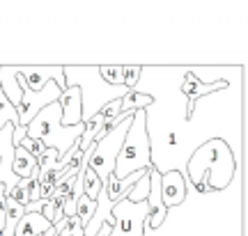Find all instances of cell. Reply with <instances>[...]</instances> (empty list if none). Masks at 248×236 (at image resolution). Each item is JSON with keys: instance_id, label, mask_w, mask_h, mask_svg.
I'll return each mask as SVG.
<instances>
[{"instance_id": "1", "label": "cell", "mask_w": 248, "mask_h": 236, "mask_svg": "<svg viewBox=\"0 0 248 236\" xmlns=\"http://www.w3.org/2000/svg\"><path fill=\"white\" fill-rule=\"evenodd\" d=\"M188 179L193 181L195 191L200 195L221 191L232 181L234 175V158H232L230 147L223 140H209L202 147L193 151L186 165Z\"/></svg>"}, {"instance_id": "2", "label": "cell", "mask_w": 248, "mask_h": 236, "mask_svg": "<svg viewBox=\"0 0 248 236\" xmlns=\"http://www.w3.org/2000/svg\"><path fill=\"white\" fill-rule=\"evenodd\" d=\"M150 167H154V163H152V145L150 133H147V110H136L131 117V126L126 131V138H124V145L117 154L113 177L126 179L133 172H142Z\"/></svg>"}, {"instance_id": "3", "label": "cell", "mask_w": 248, "mask_h": 236, "mask_svg": "<svg viewBox=\"0 0 248 236\" xmlns=\"http://www.w3.org/2000/svg\"><path fill=\"white\" fill-rule=\"evenodd\" d=\"M83 124L78 126H64L62 124V110L58 101L46 105L42 113L37 115L32 122L26 126V138H37L42 140L46 147L55 149L60 156H64L83 135Z\"/></svg>"}, {"instance_id": "4", "label": "cell", "mask_w": 248, "mask_h": 236, "mask_svg": "<svg viewBox=\"0 0 248 236\" xmlns=\"http://www.w3.org/2000/svg\"><path fill=\"white\" fill-rule=\"evenodd\" d=\"M131 117H126L122 124H117L104 140L94 142V149H92V156H90V161H88V167L101 179V184H104L108 177L113 175V170H115L117 154H120V149H122V145H124V138H126V131H129V126H131Z\"/></svg>"}, {"instance_id": "5", "label": "cell", "mask_w": 248, "mask_h": 236, "mask_svg": "<svg viewBox=\"0 0 248 236\" xmlns=\"http://www.w3.org/2000/svg\"><path fill=\"white\" fill-rule=\"evenodd\" d=\"M113 229L110 236H142L145 234V218H147V200L129 202L122 197L110 209Z\"/></svg>"}, {"instance_id": "6", "label": "cell", "mask_w": 248, "mask_h": 236, "mask_svg": "<svg viewBox=\"0 0 248 236\" xmlns=\"http://www.w3.org/2000/svg\"><path fill=\"white\" fill-rule=\"evenodd\" d=\"M21 92H23V96H21V103L16 105L18 126H28L37 115L44 110L46 105L55 103L62 94V89L55 85L53 80H48L42 92H30V89H26V88H21Z\"/></svg>"}, {"instance_id": "7", "label": "cell", "mask_w": 248, "mask_h": 236, "mask_svg": "<svg viewBox=\"0 0 248 236\" xmlns=\"http://www.w3.org/2000/svg\"><path fill=\"white\" fill-rule=\"evenodd\" d=\"M16 76L18 88H26L30 92H42L48 80H53L55 85L64 92V67H12Z\"/></svg>"}, {"instance_id": "8", "label": "cell", "mask_w": 248, "mask_h": 236, "mask_svg": "<svg viewBox=\"0 0 248 236\" xmlns=\"http://www.w3.org/2000/svg\"><path fill=\"white\" fill-rule=\"evenodd\" d=\"M168 209L161 197V172L156 167H150V195H147V218L145 229H159L166 222Z\"/></svg>"}, {"instance_id": "9", "label": "cell", "mask_w": 248, "mask_h": 236, "mask_svg": "<svg viewBox=\"0 0 248 236\" xmlns=\"http://www.w3.org/2000/svg\"><path fill=\"white\" fill-rule=\"evenodd\" d=\"M225 88H228V83H225V80H218V83H209V85H204L193 71H186L184 80H182V85H179V92L188 99V105H186V119H193L198 99H202L204 94H212V92H216V89H225Z\"/></svg>"}, {"instance_id": "10", "label": "cell", "mask_w": 248, "mask_h": 236, "mask_svg": "<svg viewBox=\"0 0 248 236\" xmlns=\"http://www.w3.org/2000/svg\"><path fill=\"white\" fill-rule=\"evenodd\" d=\"M58 105L62 110V124L64 126H78L83 124V89L71 85L60 94Z\"/></svg>"}, {"instance_id": "11", "label": "cell", "mask_w": 248, "mask_h": 236, "mask_svg": "<svg viewBox=\"0 0 248 236\" xmlns=\"http://www.w3.org/2000/svg\"><path fill=\"white\" fill-rule=\"evenodd\" d=\"M161 197L166 209L179 206L186 200V177L177 170H166L161 175Z\"/></svg>"}, {"instance_id": "12", "label": "cell", "mask_w": 248, "mask_h": 236, "mask_svg": "<svg viewBox=\"0 0 248 236\" xmlns=\"http://www.w3.org/2000/svg\"><path fill=\"white\" fill-rule=\"evenodd\" d=\"M51 227H53V225H51L42 213H26V216L16 222L14 236H42Z\"/></svg>"}, {"instance_id": "13", "label": "cell", "mask_w": 248, "mask_h": 236, "mask_svg": "<svg viewBox=\"0 0 248 236\" xmlns=\"http://www.w3.org/2000/svg\"><path fill=\"white\" fill-rule=\"evenodd\" d=\"M0 89H2V94L7 96V101L14 105V108L21 103L23 92L18 88L16 76H14V69H12V67H0Z\"/></svg>"}, {"instance_id": "14", "label": "cell", "mask_w": 248, "mask_h": 236, "mask_svg": "<svg viewBox=\"0 0 248 236\" xmlns=\"http://www.w3.org/2000/svg\"><path fill=\"white\" fill-rule=\"evenodd\" d=\"M12 172H14V177H18V179H30L32 172H37V161L30 156L23 147H14Z\"/></svg>"}, {"instance_id": "15", "label": "cell", "mask_w": 248, "mask_h": 236, "mask_svg": "<svg viewBox=\"0 0 248 236\" xmlns=\"http://www.w3.org/2000/svg\"><path fill=\"white\" fill-rule=\"evenodd\" d=\"M154 103L152 94H145V92H138V89H131L122 96V113H136V110H145L147 105Z\"/></svg>"}, {"instance_id": "16", "label": "cell", "mask_w": 248, "mask_h": 236, "mask_svg": "<svg viewBox=\"0 0 248 236\" xmlns=\"http://www.w3.org/2000/svg\"><path fill=\"white\" fill-rule=\"evenodd\" d=\"M101 188H104V184H101V179H99L92 170H90L88 165H85V170H83V195L88 197V200L97 202L99 192H101Z\"/></svg>"}, {"instance_id": "17", "label": "cell", "mask_w": 248, "mask_h": 236, "mask_svg": "<svg viewBox=\"0 0 248 236\" xmlns=\"http://www.w3.org/2000/svg\"><path fill=\"white\" fill-rule=\"evenodd\" d=\"M12 124L14 129L18 126V115H16V108L7 101V96L2 94V89H0V129L2 126H7Z\"/></svg>"}, {"instance_id": "18", "label": "cell", "mask_w": 248, "mask_h": 236, "mask_svg": "<svg viewBox=\"0 0 248 236\" xmlns=\"http://www.w3.org/2000/svg\"><path fill=\"white\" fill-rule=\"evenodd\" d=\"M147 195H150V172L142 177V179H138V181L129 188L126 200L129 202H142V200H147Z\"/></svg>"}, {"instance_id": "19", "label": "cell", "mask_w": 248, "mask_h": 236, "mask_svg": "<svg viewBox=\"0 0 248 236\" xmlns=\"http://www.w3.org/2000/svg\"><path fill=\"white\" fill-rule=\"evenodd\" d=\"M97 76L110 88H122V69L120 67H97Z\"/></svg>"}, {"instance_id": "20", "label": "cell", "mask_w": 248, "mask_h": 236, "mask_svg": "<svg viewBox=\"0 0 248 236\" xmlns=\"http://www.w3.org/2000/svg\"><path fill=\"white\" fill-rule=\"evenodd\" d=\"M28 186H30V179H21L14 188L7 191V200L16 202L18 206H28L30 204V197H28Z\"/></svg>"}, {"instance_id": "21", "label": "cell", "mask_w": 248, "mask_h": 236, "mask_svg": "<svg viewBox=\"0 0 248 236\" xmlns=\"http://www.w3.org/2000/svg\"><path fill=\"white\" fill-rule=\"evenodd\" d=\"M120 69H122V88L126 92L136 89V85L142 78V67H120Z\"/></svg>"}, {"instance_id": "22", "label": "cell", "mask_w": 248, "mask_h": 236, "mask_svg": "<svg viewBox=\"0 0 248 236\" xmlns=\"http://www.w3.org/2000/svg\"><path fill=\"white\" fill-rule=\"evenodd\" d=\"M55 236H85L83 232V222H80L78 216H71V218H64L62 227L58 229Z\"/></svg>"}, {"instance_id": "23", "label": "cell", "mask_w": 248, "mask_h": 236, "mask_svg": "<svg viewBox=\"0 0 248 236\" xmlns=\"http://www.w3.org/2000/svg\"><path fill=\"white\" fill-rule=\"evenodd\" d=\"M97 113L104 117V122H110V119L120 117V115H122V96H117V99H110V101H106V103L101 105Z\"/></svg>"}, {"instance_id": "24", "label": "cell", "mask_w": 248, "mask_h": 236, "mask_svg": "<svg viewBox=\"0 0 248 236\" xmlns=\"http://www.w3.org/2000/svg\"><path fill=\"white\" fill-rule=\"evenodd\" d=\"M94 209H97V202H92V200H88L85 195H80L78 202H76V216L80 218V222H83V225L92 218Z\"/></svg>"}, {"instance_id": "25", "label": "cell", "mask_w": 248, "mask_h": 236, "mask_svg": "<svg viewBox=\"0 0 248 236\" xmlns=\"http://www.w3.org/2000/svg\"><path fill=\"white\" fill-rule=\"evenodd\" d=\"M18 147H23L30 154V156L35 158V161H39V158L44 156V151H46V145L42 140H37V138H23L21 140V145Z\"/></svg>"}, {"instance_id": "26", "label": "cell", "mask_w": 248, "mask_h": 236, "mask_svg": "<svg viewBox=\"0 0 248 236\" xmlns=\"http://www.w3.org/2000/svg\"><path fill=\"white\" fill-rule=\"evenodd\" d=\"M23 216H26V209H23V206H18L16 202L7 200V206H5V218L12 220V222H18Z\"/></svg>"}]
</instances>
